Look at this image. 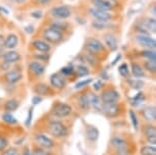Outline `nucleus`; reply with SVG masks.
Instances as JSON below:
<instances>
[{
	"instance_id": "nucleus-13",
	"label": "nucleus",
	"mask_w": 156,
	"mask_h": 155,
	"mask_svg": "<svg viewBox=\"0 0 156 155\" xmlns=\"http://www.w3.org/2000/svg\"><path fill=\"white\" fill-rule=\"evenodd\" d=\"M3 78L8 84H11V85L16 84L23 79V72H22V71H20V69H10V71L5 72Z\"/></svg>"
},
{
	"instance_id": "nucleus-35",
	"label": "nucleus",
	"mask_w": 156,
	"mask_h": 155,
	"mask_svg": "<svg viewBox=\"0 0 156 155\" xmlns=\"http://www.w3.org/2000/svg\"><path fill=\"white\" fill-rule=\"evenodd\" d=\"M31 155H52V153H51V151L36 145V146H34L33 149H32Z\"/></svg>"
},
{
	"instance_id": "nucleus-56",
	"label": "nucleus",
	"mask_w": 156,
	"mask_h": 155,
	"mask_svg": "<svg viewBox=\"0 0 156 155\" xmlns=\"http://www.w3.org/2000/svg\"><path fill=\"white\" fill-rule=\"evenodd\" d=\"M152 14L155 16V6H153V8H152Z\"/></svg>"
},
{
	"instance_id": "nucleus-51",
	"label": "nucleus",
	"mask_w": 156,
	"mask_h": 155,
	"mask_svg": "<svg viewBox=\"0 0 156 155\" xmlns=\"http://www.w3.org/2000/svg\"><path fill=\"white\" fill-rule=\"evenodd\" d=\"M120 58H122V55L119 54V55H117V56H116L115 58H114V60L112 61V62H111V65H115L116 62H117V61H119V60L120 59Z\"/></svg>"
},
{
	"instance_id": "nucleus-6",
	"label": "nucleus",
	"mask_w": 156,
	"mask_h": 155,
	"mask_svg": "<svg viewBox=\"0 0 156 155\" xmlns=\"http://www.w3.org/2000/svg\"><path fill=\"white\" fill-rule=\"evenodd\" d=\"M101 110L105 116L108 118H115L119 115L120 107L119 102H110V103H102Z\"/></svg>"
},
{
	"instance_id": "nucleus-5",
	"label": "nucleus",
	"mask_w": 156,
	"mask_h": 155,
	"mask_svg": "<svg viewBox=\"0 0 156 155\" xmlns=\"http://www.w3.org/2000/svg\"><path fill=\"white\" fill-rule=\"evenodd\" d=\"M34 140L36 141V144L40 147H42L44 149H47V150H51V149L55 148V141L52 138H50L47 135L43 133H37L35 134L34 136Z\"/></svg>"
},
{
	"instance_id": "nucleus-25",
	"label": "nucleus",
	"mask_w": 156,
	"mask_h": 155,
	"mask_svg": "<svg viewBox=\"0 0 156 155\" xmlns=\"http://www.w3.org/2000/svg\"><path fill=\"white\" fill-rule=\"evenodd\" d=\"M141 131H142L143 136L146 138L149 137H155L156 136V128L154 124H149V122H145L142 127H141Z\"/></svg>"
},
{
	"instance_id": "nucleus-32",
	"label": "nucleus",
	"mask_w": 156,
	"mask_h": 155,
	"mask_svg": "<svg viewBox=\"0 0 156 155\" xmlns=\"http://www.w3.org/2000/svg\"><path fill=\"white\" fill-rule=\"evenodd\" d=\"M128 84L131 86V88H133L135 90H140L142 89L144 86V82L140 79L134 78V79H129L128 80Z\"/></svg>"
},
{
	"instance_id": "nucleus-39",
	"label": "nucleus",
	"mask_w": 156,
	"mask_h": 155,
	"mask_svg": "<svg viewBox=\"0 0 156 155\" xmlns=\"http://www.w3.org/2000/svg\"><path fill=\"white\" fill-rule=\"evenodd\" d=\"M145 29L149 33H155L156 32V20L155 19H148L145 22Z\"/></svg>"
},
{
	"instance_id": "nucleus-16",
	"label": "nucleus",
	"mask_w": 156,
	"mask_h": 155,
	"mask_svg": "<svg viewBox=\"0 0 156 155\" xmlns=\"http://www.w3.org/2000/svg\"><path fill=\"white\" fill-rule=\"evenodd\" d=\"M29 72L35 77H41L45 72V66L39 61L35 60L29 64Z\"/></svg>"
},
{
	"instance_id": "nucleus-46",
	"label": "nucleus",
	"mask_w": 156,
	"mask_h": 155,
	"mask_svg": "<svg viewBox=\"0 0 156 155\" xmlns=\"http://www.w3.org/2000/svg\"><path fill=\"white\" fill-rule=\"evenodd\" d=\"M103 87V82L101 80H98L96 82H94L93 84V89L95 90V91H99V90H101V88Z\"/></svg>"
},
{
	"instance_id": "nucleus-7",
	"label": "nucleus",
	"mask_w": 156,
	"mask_h": 155,
	"mask_svg": "<svg viewBox=\"0 0 156 155\" xmlns=\"http://www.w3.org/2000/svg\"><path fill=\"white\" fill-rule=\"evenodd\" d=\"M102 103H110V102H119L120 99V94L117 90L113 88H108V89L103 90L101 95H100Z\"/></svg>"
},
{
	"instance_id": "nucleus-47",
	"label": "nucleus",
	"mask_w": 156,
	"mask_h": 155,
	"mask_svg": "<svg viewBox=\"0 0 156 155\" xmlns=\"http://www.w3.org/2000/svg\"><path fill=\"white\" fill-rule=\"evenodd\" d=\"M42 100H43V97L36 95V96H34L33 99H32V102H33L34 105H37V104H39L40 102H42Z\"/></svg>"
},
{
	"instance_id": "nucleus-17",
	"label": "nucleus",
	"mask_w": 156,
	"mask_h": 155,
	"mask_svg": "<svg viewBox=\"0 0 156 155\" xmlns=\"http://www.w3.org/2000/svg\"><path fill=\"white\" fill-rule=\"evenodd\" d=\"M104 42L106 47L112 52L116 51L117 48H119V43H117L116 37L111 33H107L104 35Z\"/></svg>"
},
{
	"instance_id": "nucleus-40",
	"label": "nucleus",
	"mask_w": 156,
	"mask_h": 155,
	"mask_svg": "<svg viewBox=\"0 0 156 155\" xmlns=\"http://www.w3.org/2000/svg\"><path fill=\"white\" fill-rule=\"evenodd\" d=\"M92 26L96 30H104L109 26V22H100V20H94L92 23Z\"/></svg>"
},
{
	"instance_id": "nucleus-54",
	"label": "nucleus",
	"mask_w": 156,
	"mask_h": 155,
	"mask_svg": "<svg viewBox=\"0 0 156 155\" xmlns=\"http://www.w3.org/2000/svg\"><path fill=\"white\" fill-rule=\"evenodd\" d=\"M0 11H3V12H4V13H6V14L8 13V10H7V9H5L4 7H2L1 5H0Z\"/></svg>"
},
{
	"instance_id": "nucleus-48",
	"label": "nucleus",
	"mask_w": 156,
	"mask_h": 155,
	"mask_svg": "<svg viewBox=\"0 0 156 155\" xmlns=\"http://www.w3.org/2000/svg\"><path fill=\"white\" fill-rule=\"evenodd\" d=\"M146 141H147V143H149V145H156V136L146 138Z\"/></svg>"
},
{
	"instance_id": "nucleus-49",
	"label": "nucleus",
	"mask_w": 156,
	"mask_h": 155,
	"mask_svg": "<svg viewBox=\"0 0 156 155\" xmlns=\"http://www.w3.org/2000/svg\"><path fill=\"white\" fill-rule=\"evenodd\" d=\"M31 16L33 17H35V19H40V17L42 16V11H41V10L33 11V12L31 13Z\"/></svg>"
},
{
	"instance_id": "nucleus-36",
	"label": "nucleus",
	"mask_w": 156,
	"mask_h": 155,
	"mask_svg": "<svg viewBox=\"0 0 156 155\" xmlns=\"http://www.w3.org/2000/svg\"><path fill=\"white\" fill-rule=\"evenodd\" d=\"M129 118H131V122H132V125L135 130H139V118L137 116V113L135 112L134 109H129Z\"/></svg>"
},
{
	"instance_id": "nucleus-27",
	"label": "nucleus",
	"mask_w": 156,
	"mask_h": 155,
	"mask_svg": "<svg viewBox=\"0 0 156 155\" xmlns=\"http://www.w3.org/2000/svg\"><path fill=\"white\" fill-rule=\"evenodd\" d=\"M131 72L132 75L134 76L135 78L137 79H141V78H145V71H144L143 66L140 65L139 63L137 62H132L131 64Z\"/></svg>"
},
{
	"instance_id": "nucleus-12",
	"label": "nucleus",
	"mask_w": 156,
	"mask_h": 155,
	"mask_svg": "<svg viewBox=\"0 0 156 155\" xmlns=\"http://www.w3.org/2000/svg\"><path fill=\"white\" fill-rule=\"evenodd\" d=\"M143 121L149 124H154L156 121V108L155 106H146L141 110Z\"/></svg>"
},
{
	"instance_id": "nucleus-55",
	"label": "nucleus",
	"mask_w": 156,
	"mask_h": 155,
	"mask_svg": "<svg viewBox=\"0 0 156 155\" xmlns=\"http://www.w3.org/2000/svg\"><path fill=\"white\" fill-rule=\"evenodd\" d=\"M26 0H14V2H16L17 4H22V3H23Z\"/></svg>"
},
{
	"instance_id": "nucleus-18",
	"label": "nucleus",
	"mask_w": 156,
	"mask_h": 155,
	"mask_svg": "<svg viewBox=\"0 0 156 155\" xmlns=\"http://www.w3.org/2000/svg\"><path fill=\"white\" fill-rule=\"evenodd\" d=\"M3 62L7 63V64H12V63H16L17 61L20 60V54L17 51L14 50H9L7 52H5L3 54Z\"/></svg>"
},
{
	"instance_id": "nucleus-52",
	"label": "nucleus",
	"mask_w": 156,
	"mask_h": 155,
	"mask_svg": "<svg viewBox=\"0 0 156 155\" xmlns=\"http://www.w3.org/2000/svg\"><path fill=\"white\" fill-rule=\"evenodd\" d=\"M23 155H31L30 148H29V147H25V149H23Z\"/></svg>"
},
{
	"instance_id": "nucleus-53",
	"label": "nucleus",
	"mask_w": 156,
	"mask_h": 155,
	"mask_svg": "<svg viewBox=\"0 0 156 155\" xmlns=\"http://www.w3.org/2000/svg\"><path fill=\"white\" fill-rule=\"evenodd\" d=\"M37 1L39 2L40 4H43V5H44V4H47V3H49V2L51 1V0H37Z\"/></svg>"
},
{
	"instance_id": "nucleus-50",
	"label": "nucleus",
	"mask_w": 156,
	"mask_h": 155,
	"mask_svg": "<svg viewBox=\"0 0 156 155\" xmlns=\"http://www.w3.org/2000/svg\"><path fill=\"white\" fill-rule=\"evenodd\" d=\"M32 115H33V108H31L30 111H29V116L27 118V122H26V125H29L31 124L32 121Z\"/></svg>"
},
{
	"instance_id": "nucleus-29",
	"label": "nucleus",
	"mask_w": 156,
	"mask_h": 155,
	"mask_svg": "<svg viewBox=\"0 0 156 155\" xmlns=\"http://www.w3.org/2000/svg\"><path fill=\"white\" fill-rule=\"evenodd\" d=\"M140 155H156L155 145H144L140 148Z\"/></svg>"
},
{
	"instance_id": "nucleus-15",
	"label": "nucleus",
	"mask_w": 156,
	"mask_h": 155,
	"mask_svg": "<svg viewBox=\"0 0 156 155\" xmlns=\"http://www.w3.org/2000/svg\"><path fill=\"white\" fill-rule=\"evenodd\" d=\"M34 92L36 93V95L41 96V97L53 95V89H52V87L45 83H38L35 85Z\"/></svg>"
},
{
	"instance_id": "nucleus-2",
	"label": "nucleus",
	"mask_w": 156,
	"mask_h": 155,
	"mask_svg": "<svg viewBox=\"0 0 156 155\" xmlns=\"http://www.w3.org/2000/svg\"><path fill=\"white\" fill-rule=\"evenodd\" d=\"M51 113L57 118H66L73 113V107L69 103L56 101L51 108Z\"/></svg>"
},
{
	"instance_id": "nucleus-34",
	"label": "nucleus",
	"mask_w": 156,
	"mask_h": 155,
	"mask_svg": "<svg viewBox=\"0 0 156 155\" xmlns=\"http://www.w3.org/2000/svg\"><path fill=\"white\" fill-rule=\"evenodd\" d=\"M144 71H147L150 74H155L156 72V61L154 60H146L144 62L143 66Z\"/></svg>"
},
{
	"instance_id": "nucleus-30",
	"label": "nucleus",
	"mask_w": 156,
	"mask_h": 155,
	"mask_svg": "<svg viewBox=\"0 0 156 155\" xmlns=\"http://www.w3.org/2000/svg\"><path fill=\"white\" fill-rule=\"evenodd\" d=\"M97 56L95 54H92V53H89V52H87V53H85L83 55V58H82V61L85 63H89L91 64V65H94L95 66L96 65V63H97Z\"/></svg>"
},
{
	"instance_id": "nucleus-21",
	"label": "nucleus",
	"mask_w": 156,
	"mask_h": 155,
	"mask_svg": "<svg viewBox=\"0 0 156 155\" xmlns=\"http://www.w3.org/2000/svg\"><path fill=\"white\" fill-rule=\"evenodd\" d=\"M99 130L95 125H87L86 127V138L89 140L90 142H96L99 138Z\"/></svg>"
},
{
	"instance_id": "nucleus-23",
	"label": "nucleus",
	"mask_w": 156,
	"mask_h": 155,
	"mask_svg": "<svg viewBox=\"0 0 156 155\" xmlns=\"http://www.w3.org/2000/svg\"><path fill=\"white\" fill-rule=\"evenodd\" d=\"M19 44V38L16 34H9L8 36L5 38L4 42H3V47L6 49H9V50H12L13 48H16Z\"/></svg>"
},
{
	"instance_id": "nucleus-1",
	"label": "nucleus",
	"mask_w": 156,
	"mask_h": 155,
	"mask_svg": "<svg viewBox=\"0 0 156 155\" xmlns=\"http://www.w3.org/2000/svg\"><path fill=\"white\" fill-rule=\"evenodd\" d=\"M47 131L48 133L55 139H62L66 138L69 135V130L67 127L63 124L62 122L54 119L50 121L47 124Z\"/></svg>"
},
{
	"instance_id": "nucleus-38",
	"label": "nucleus",
	"mask_w": 156,
	"mask_h": 155,
	"mask_svg": "<svg viewBox=\"0 0 156 155\" xmlns=\"http://www.w3.org/2000/svg\"><path fill=\"white\" fill-rule=\"evenodd\" d=\"M119 75L122 76V78L129 79V69L128 63L123 62V63L120 64V65L119 66Z\"/></svg>"
},
{
	"instance_id": "nucleus-26",
	"label": "nucleus",
	"mask_w": 156,
	"mask_h": 155,
	"mask_svg": "<svg viewBox=\"0 0 156 155\" xmlns=\"http://www.w3.org/2000/svg\"><path fill=\"white\" fill-rule=\"evenodd\" d=\"M92 4L94 5L95 8H98L100 10H104V11H110L112 10V4L110 3L107 0H91Z\"/></svg>"
},
{
	"instance_id": "nucleus-28",
	"label": "nucleus",
	"mask_w": 156,
	"mask_h": 155,
	"mask_svg": "<svg viewBox=\"0 0 156 155\" xmlns=\"http://www.w3.org/2000/svg\"><path fill=\"white\" fill-rule=\"evenodd\" d=\"M73 69H75V72H73V74H76V76L78 78H84V77H87V76L90 75L89 69H88L85 64L76 65V68H73Z\"/></svg>"
},
{
	"instance_id": "nucleus-37",
	"label": "nucleus",
	"mask_w": 156,
	"mask_h": 155,
	"mask_svg": "<svg viewBox=\"0 0 156 155\" xmlns=\"http://www.w3.org/2000/svg\"><path fill=\"white\" fill-rule=\"evenodd\" d=\"M1 118H2V121L5 122L8 125H16V124H17L16 118H14V116L11 114L10 112H4L3 114H2Z\"/></svg>"
},
{
	"instance_id": "nucleus-31",
	"label": "nucleus",
	"mask_w": 156,
	"mask_h": 155,
	"mask_svg": "<svg viewBox=\"0 0 156 155\" xmlns=\"http://www.w3.org/2000/svg\"><path fill=\"white\" fill-rule=\"evenodd\" d=\"M67 25L66 22H63V20L61 19H56V20H53V22L51 23V26L50 27L56 29V30L60 31V32H63V31H66L67 30Z\"/></svg>"
},
{
	"instance_id": "nucleus-42",
	"label": "nucleus",
	"mask_w": 156,
	"mask_h": 155,
	"mask_svg": "<svg viewBox=\"0 0 156 155\" xmlns=\"http://www.w3.org/2000/svg\"><path fill=\"white\" fill-rule=\"evenodd\" d=\"M145 100V95H144V93H142V92H139L138 94L135 96V97L133 98V103L134 105H139V104H141L142 102Z\"/></svg>"
},
{
	"instance_id": "nucleus-24",
	"label": "nucleus",
	"mask_w": 156,
	"mask_h": 155,
	"mask_svg": "<svg viewBox=\"0 0 156 155\" xmlns=\"http://www.w3.org/2000/svg\"><path fill=\"white\" fill-rule=\"evenodd\" d=\"M20 100H17L16 98H11V99H7L6 101L4 102L3 108L5 110V112H13L17 110V108L20 107Z\"/></svg>"
},
{
	"instance_id": "nucleus-19",
	"label": "nucleus",
	"mask_w": 156,
	"mask_h": 155,
	"mask_svg": "<svg viewBox=\"0 0 156 155\" xmlns=\"http://www.w3.org/2000/svg\"><path fill=\"white\" fill-rule=\"evenodd\" d=\"M88 95V99H89V103H90V107H93L95 109L101 110L102 107V101L100 99V96H98L97 94H95L94 92H87Z\"/></svg>"
},
{
	"instance_id": "nucleus-44",
	"label": "nucleus",
	"mask_w": 156,
	"mask_h": 155,
	"mask_svg": "<svg viewBox=\"0 0 156 155\" xmlns=\"http://www.w3.org/2000/svg\"><path fill=\"white\" fill-rule=\"evenodd\" d=\"M1 155H20V153L16 147H10L6 148L3 152H1Z\"/></svg>"
},
{
	"instance_id": "nucleus-4",
	"label": "nucleus",
	"mask_w": 156,
	"mask_h": 155,
	"mask_svg": "<svg viewBox=\"0 0 156 155\" xmlns=\"http://www.w3.org/2000/svg\"><path fill=\"white\" fill-rule=\"evenodd\" d=\"M85 49L87 52L92 54H98L100 52L105 51V46L100 40L96 39V38H89L86 43H85Z\"/></svg>"
},
{
	"instance_id": "nucleus-22",
	"label": "nucleus",
	"mask_w": 156,
	"mask_h": 155,
	"mask_svg": "<svg viewBox=\"0 0 156 155\" xmlns=\"http://www.w3.org/2000/svg\"><path fill=\"white\" fill-rule=\"evenodd\" d=\"M33 47L38 50L39 52H42V53H47V52L50 51L51 49V46L48 42H46L45 40H35L32 43Z\"/></svg>"
},
{
	"instance_id": "nucleus-8",
	"label": "nucleus",
	"mask_w": 156,
	"mask_h": 155,
	"mask_svg": "<svg viewBox=\"0 0 156 155\" xmlns=\"http://www.w3.org/2000/svg\"><path fill=\"white\" fill-rule=\"evenodd\" d=\"M50 14L57 19H66L72 16V10L66 5L55 6L50 10Z\"/></svg>"
},
{
	"instance_id": "nucleus-45",
	"label": "nucleus",
	"mask_w": 156,
	"mask_h": 155,
	"mask_svg": "<svg viewBox=\"0 0 156 155\" xmlns=\"http://www.w3.org/2000/svg\"><path fill=\"white\" fill-rule=\"evenodd\" d=\"M8 147V140L6 137L0 136V153L3 152Z\"/></svg>"
},
{
	"instance_id": "nucleus-41",
	"label": "nucleus",
	"mask_w": 156,
	"mask_h": 155,
	"mask_svg": "<svg viewBox=\"0 0 156 155\" xmlns=\"http://www.w3.org/2000/svg\"><path fill=\"white\" fill-rule=\"evenodd\" d=\"M73 72H75V69L73 66H64L60 69V74L64 77H70L72 75H73Z\"/></svg>"
},
{
	"instance_id": "nucleus-20",
	"label": "nucleus",
	"mask_w": 156,
	"mask_h": 155,
	"mask_svg": "<svg viewBox=\"0 0 156 155\" xmlns=\"http://www.w3.org/2000/svg\"><path fill=\"white\" fill-rule=\"evenodd\" d=\"M76 104H78V107L80 108L82 111H87V110L90 109V103H89V99H88L87 93H81V94L78 96Z\"/></svg>"
},
{
	"instance_id": "nucleus-43",
	"label": "nucleus",
	"mask_w": 156,
	"mask_h": 155,
	"mask_svg": "<svg viewBox=\"0 0 156 155\" xmlns=\"http://www.w3.org/2000/svg\"><path fill=\"white\" fill-rule=\"evenodd\" d=\"M92 82H93L92 79H86V80H83V81L79 82V83H76L75 88H76V89H82V88H85V87L89 86Z\"/></svg>"
},
{
	"instance_id": "nucleus-3",
	"label": "nucleus",
	"mask_w": 156,
	"mask_h": 155,
	"mask_svg": "<svg viewBox=\"0 0 156 155\" xmlns=\"http://www.w3.org/2000/svg\"><path fill=\"white\" fill-rule=\"evenodd\" d=\"M43 36L46 42H48L49 44H57L60 43L63 39V34L62 32L56 30V29L49 27L44 30L43 32Z\"/></svg>"
},
{
	"instance_id": "nucleus-9",
	"label": "nucleus",
	"mask_w": 156,
	"mask_h": 155,
	"mask_svg": "<svg viewBox=\"0 0 156 155\" xmlns=\"http://www.w3.org/2000/svg\"><path fill=\"white\" fill-rule=\"evenodd\" d=\"M111 145L115 148L117 152H123V153H129V144L126 140L122 136L115 135L110 140Z\"/></svg>"
},
{
	"instance_id": "nucleus-14",
	"label": "nucleus",
	"mask_w": 156,
	"mask_h": 155,
	"mask_svg": "<svg viewBox=\"0 0 156 155\" xmlns=\"http://www.w3.org/2000/svg\"><path fill=\"white\" fill-rule=\"evenodd\" d=\"M89 13L96 20H100V22H109V20L112 19L111 14L108 12V11L100 10V9H98V8H95V7L90 8Z\"/></svg>"
},
{
	"instance_id": "nucleus-33",
	"label": "nucleus",
	"mask_w": 156,
	"mask_h": 155,
	"mask_svg": "<svg viewBox=\"0 0 156 155\" xmlns=\"http://www.w3.org/2000/svg\"><path fill=\"white\" fill-rule=\"evenodd\" d=\"M141 56L145 57L147 60H154L156 61V53L154 49H145L140 52Z\"/></svg>"
},
{
	"instance_id": "nucleus-11",
	"label": "nucleus",
	"mask_w": 156,
	"mask_h": 155,
	"mask_svg": "<svg viewBox=\"0 0 156 155\" xmlns=\"http://www.w3.org/2000/svg\"><path fill=\"white\" fill-rule=\"evenodd\" d=\"M136 41L142 47H145L147 49H155L156 47V41L154 38L150 37L149 35L146 34H140L136 36Z\"/></svg>"
},
{
	"instance_id": "nucleus-10",
	"label": "nucleus",
	"mask_w": 156,
	"mask_h": 155,
	"mask_svg": "<svg viewBox=\"0 0 156 155\" xmlns=\"http://www.w3.org/2000/svg\"><path fill=\"white\" fill-rule=\"evenodd\" d=\"M50 85L53 89L62 90L66 86V79L60 72H54L50 76Z\"/></svg>"
}]
</instances>
